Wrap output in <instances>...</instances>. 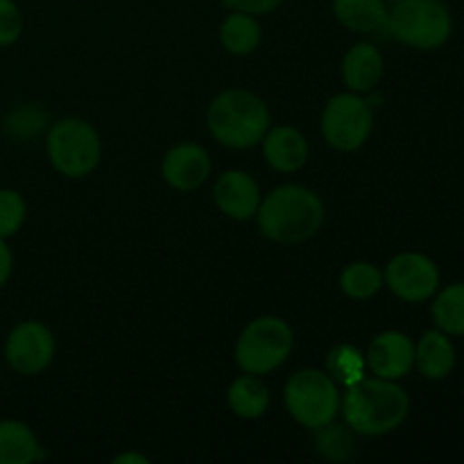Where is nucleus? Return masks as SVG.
Instances as JSON below:
<instances>
[{
  "label": "nucleus",
  "instance_id": "423d86ee",
  "mask_svg": "<svg viewBox=\"0 0 464 464\" xmlns=\"http://www.w3.org/2000/svg\"><path fill=\"white\" fill-rule=\"evenodd\" d=\"M295 335L285 320L263 315L249 322L236 343V362L245 374L266 376L279 370L293 352Z\"/></svg>",
  "mask_w": 464,
  "mask_h": 464
},
{
  "label": "nucleus",
  "instance_id": "6e6552de",
  "mask_svg": "<svg viewBox=\"0 0 464 464\" xmlns=\"http://www.w3.org/2000/svg\"><path fill=\"white\" fill-rule=\"evenodd\" d=\"M322 136L338 152H353L362 148L374 130L372 104L361 93L334 95L322 111Z\"/></svg>",
  "mask_w": 464,
  "mask_h": 464
},
{
  "label": "nucleus",
  "instance_id": "4468645a",
  "mask_svg": "<svg viewBox=\"0 0 464 464\" xmlns=\"http://www.w3.org/2000/svg\"><path fill=\"white\" fill-rule=\"evenodd\" d=\"M458 365L456 343L449 334L429 329L415 343V367L429 381H444L453 374Z\"/></svg>",
  "mask_w": 464,
  "mask_h": 464
},
{
  "label": "nucleus",
  "instance_id": "a211bd4d",
  "mask_svg": "<svg viewBox=\"0 0 464 464\" xmlns=\"http://www.w3.org/2000/svg\"><path fill=\"white\" fill-rule=\"evenodd\" d=\"M44 458V449L30 426L16 420L0 421V464H30Z\"/></svg>",
  "mask_w": 464,
  "mask_h": 464
},
{
  "label": "nucleus",
  "instance_id": "412c9836",
  "mask_svg": "<svg viewBox=\"0 0 464 464\" xmlns=\"http://www.w3.org/2000/svg\"><path fill=\"white\" fill-rule=\"evenodd\" d=\"M220 44L231 54H252L261 45V25L256 16L231 12L220 25Z\"/></svg>",
  "mask_w": 464,
  "mask_h": 464
},
{
  "label": "nucleus",
  "instance_id": "9d476101",
  "mask_svg": "<svg viewBox=\"0 0 464 464\" xmlns=\"http://www.w3.org/2000/svg\"><path fill=\"white\" fill-rule=\"evenodd\" d=\"M54 335L44 322L25 320L9 331L5 340V361L16 374L36 376L54 358Z\"/></svg>",
  "mask_w": 464,
  "mask_h": 464
},
{
  "label": "nucleus",
  "instance_id": "393cba45",
  "mask_svg": "<svg viewBox=\"0 0 464 464\" xmlns=\"http://www.w3.org/2000/svg\"><path fill=\"white\" fill-rule=\"evenodd\" d=\"M27 216L23 195L14 188H0V238H12L21 231Z\"/></svg>",
  "mask_w": 464,
  "mask_h": 464
},
{
  "label": "nucleus",
  "instance_id": "aec40b11",
  "mask_svg": "<svg viewBox=\"0 0 464 464\" xmlns=\"http://www.w3.org/2000/svg\"><path fill=\"white\" fill-rule=\"evenodd\" d=\"M430 302L433 324L451 338H464V281L440 285Z\"/></svg>",
  "mask_w": 464,
  "mask_h": 464
},
{
  "label": "nucleus",
  "instance_id": "f8f14e48",
  "mask_svg": "<svg viewBox=\"0 0 464 464\" xmlns=\"http://www.w3.org/2000/svg\"><path fill=\"white\" fill-rule=\"evenodd\" d=\"M211 157L198 143H179L166 152L161 161V175L170 188L190 193L207 184L211 177Z\"/></svg>",
  "mask_w": 464,
  "mask_h": 464
},
{
  "label": "nucleus",
  "instance_id": "c756f323",
  "mask_svg": "<svg viewBox=\"0 0 464 464\" xmlns=\"http://www.w3.org/2000/svg\"><path fill=\"white\" fill-rule=\"evenodd\" d=\"M385 3H392L394 5V3H399V0H385Z\"/></svg>",
  "mask_w": 464,
  "mask_h": 464
},
{
  "label": "nucleus",
  "instance_id": "f257e3e1",
  "mask_svg": "<svg viewBox=\"0 0 464 464\" xmlns=\"http://www.w3.org/2000/svg\"><path fill=\"white\" fill-rule=\"evenodd\" d=\"M344 424L365 438L394 433L411 415V397L399 381L362 376L349 385L340 401Z\"/></svg>",
  "mask_w": 464,
  "mask_h": 464
},
{
  "label": "nucleus",
  "instance_id": "6ab92c4d",
  "mask_svg": "<svg viewBox=\"0 0 464 464\" xmlns=\"http://www.w3.org/2000/svg\"><path fill=\"white\" fill-rule=\"evenodd\" d=\"M227 403L240 420H258L266 415L270 406V390L263 383L261 376L243 374L227 390Z\"/></svg>",
  "mask_w": 464,
  "mask_h": 464
},
{
  "label": "nucleus",
  "instance_id": "c85d7f7f",
  "mask_svg": "<svg viewBox=\"0 0 464 464\" xmlns=\"http://www.w3.org/2000/svg\"><path fill=\"white\" fill-rule=\"evenodd\" d=\"M116 464H148L150 460L140 453H122V456H116Z\"/></svg>",
  "mask_w": 464,
  "mask_h": 464
},
{
  "label": "nucleus",
  "instance_id": "f03ea898",
  "mask_svg": "<svg viewBox=\"0 0 464 464\" xmlns=\"http://www.w3.org/2000/svg\"><path fill=\"white\" fill-rule=\"evenodd\" d=\"M324 216L320 195L299 184H284L267 193L256 211L261 234L279 245H297L313 238L322 229Z\"/></svg>",
  "mask_w": 464,
  "mask_h": 464
},
{
  "label": "nucleus",
  "instance_id": "bb28decb",
  "mask_svg": "<svg viewBox=\"0 0 464 464\" xmlns=\"http://www.w3.org/2000/svg\"><path fill=\"white\" fill-rule=\"evenodd\" d=\"M227 7H231L234 12H245L252 14V16H263V14L275 12L276 7H281L284 0H225Z\"/></svg>",
  "mask_w": 464,
  "mask_h": 464
},
{
  "label": "nucleus",
  "instance_id": "0eeeda50",
  "mask_svg": "<svg viewBox=\"0 0 464 464\" xmlns=\"http://www.w3.org/2000/svg\"><path fill=\"white\" fill-rule=\"evenodd\" d=\"M284 401L297 424L317 430L335 421L343 397L329 372L308 367L290 376L284 388Z\"/></svg>",
  "mask_w": 464,
  "mask_h": 464
},
{
  "label": "nucleus",
  "instance_id": "b1692460",
  "mask_svg": "<svg viewBox=\"0 0 464 464\" xmlns=\"http://www.w3.org/2000/svg\"><path fill=\"white\" fill-rule=\"evenodd\" d=\"M326 367H329V374L335 383L349 388L358 379H362V372H365L367 365L365 356L358 349L349 347V344H340V347L331 349Z\"/></svg>",
  "mask_w": 464,
  "mask_h": 464
},
{
  "label": "nucleus",
  "instance_id": "7ed1b4c3",
  "mask_svg": "<svg viewBox=\"0 0 464 464\" xmlns=\"http://www.w3.org/2000/svg\"><path fill=\"white\" fill-rule=\"evenodd\" d=\"M207 125L220 145L247 150L261 143L270 130V109L247 89L222 91L208 104Z\"/></svg>",
  "mask_w": 464,
  "mask_h": 464
},
{
  "label": "nucleus",
  "instance_id": "cd10ccee",
  "mask_svg": "<svg viewBox=\"0 0 464 464\" xmlns=\"http://www.w3.org/2000/svg\"><path fill=\"white\" fill-rule=\"evenodd\" d=\"M14 270V254L9 249V245L5 243V238H0V288L9 281Z\"/></svg>",
  "mask_w": 464,
  "mask_h": 464
},
{
  "label": "nucleus",
  "instance_id": "9b49d317",
  "mask_svg": "<svg viewBox=\"0 0 464 464\" xmlns=\"http://www.w3.org/2000/svg\"><path fill=\"white\" fill-rule=\"evenodd\" d=\"M365 365L381 379H406L415 367V343L401 331H383L370 343Z\"/></svg>",
  "mask_w": 464,
  "mask_h": 464
},
{
  "label": "nucleus",
  "instance_id": "f3484780",
  "mask_svg": "<svg viewBox=\"0 0 464 464\" xmlns=\"http://www.w3.org/2000/svg\"><path fill=\"white\" fill-rule=\"evenodd\" d=\"M334 16L347 30L376 34L388 30L390 9L385 0H334Z\"/></svg>",
  "mask_w": 464,
  "mask_h": 464
},
{
  "label": "nucleus",
  "instance_id": "a878e982",
  "mask_svg": "<svg viewBox=\"0 0 464 464\" xmlns=\"http://www.w3.org/2000/svg\"><path fill=\"white\" fill-rule=\"evenodd\" d=\"M23 34L21 9L14 0H0V45H12Z\"/></svg>",
  "mask_w": 464,
  "mask_h": 464
},
{
  "label": "nucleus",
  "instance_id": "20e7f679",
  "mask_svg": "<svg viewBox=\"0 0 464 464\" xmlns=\"http://www.w3.org/2000/svg\"><path fill=\"white\" fill-rule=\"evenodd\" d=\"M388 32L415 50H438L451 39L453 16L444 0H399L388 16Z\"/></svg>",
  "mask_w": 464,
  "mask_h": 464
},
{
  "label": "nucleus",
  "instance_id": "1a4fd4ad",
  "mask_svg": "<svg viewBox=\"0 0 464 464\" xmlns=\"http://www.w3.org/2000/svg\"><path fill=\"white\" fill-rule=\"evenodd\" d=\"M383 284L401 302L424 304L430 302L442 285V272L438 263L426 254L401 252L390 258L385 266Z\"/></svg>",
  "mask_w": 464,
  "mask_h": 464
},
{
  "label": "nucleus",
  "instance_id": "ddd939ff",
  "mask_svg": "<svg viewBox=\"0 0 464 464\" xmlns=\"http://www.w3.org/2000/svg\"><path fill=\"white\" fill-rule=\"evenodd\" d=\"M213 202L231 220H249L261 207V190L247 172L227 170L216 179Z\"/></svg>",
  "mask_w": 464,
  "mask_h": 464
},
{
  "label": "nucleus",
  "instance_id": "2eb2a0df",
  "mask_svg": "<svg viewBox=\"0 0 464 464\" xmlns=\"http://www.w3.org/2000/svg\"><path fill=\"white\" fill-rule=\"evenodd\" d=\"M263 157L279 172H297L308 161V140L295 127L281 125L263 136Z\"/></svg>",
  "mask_w": 464,
  "mask_h": 464
},
{
  "label": "nucleus",
  "instance_id": "4be33fe9",
  "mask_svg": "<svg viewBox=\"0 0 464 464\" xmlns=\"http://www.w3.org/2000/svg\"><path fill=\"white\" fill-rule=\"evenodd\" d=\"M383 285V272L370 261H353L340 272V290L358 302L379 295Z\"/></svg>",
  "mask_w": 464,
  "mask_h": 464
},
{
  "label": "nucleus",
  "instance_id": "39448f33",
  "mask_svg": "<svg viewBox=\"0 0 464 464\" xmlns=\"http://www.w3.org/2000/svg\"><path fill=\"white\" fill-rule=\"evenodd\" d=\"M45 150L54 170L71 179L91 175L102 159V139L84 118H62L50 127Z\"/></svg>",
  "mask_w": 464,
  "mask_h": 464
},
{
  "label": "nucleus",
  "instance_id": "5701e85b",
  "mask_svg": "<svg viewBox=\"0 0 464 464\" xmlns=\"http://www.w3.org/2000/svg\"><path fill=\"white\" fill-rule=\"evenodd\" d=\"M315 451L317 456H322L324 460H335L343 462L349 460L353 453V430L347 424H326L322 429H317L315 438Z\"/></svg>",
  "mask_w": 464,
  "mask_h": 464
},
{
  "label": "nucleus",
  "instance_id": "dca6fc26",
  "mask_svg": "<svg viewBox=\"0 0 464 464\" xmlns=\"http://www.w3.org/2000/svg\"><path fill=\"white\" fill-rule=\"evenodd\" d=\"M385 71L383 54L372 44H356L343 59V80L353 93H367L381 82Z\"/></svg>",
  "mask_w": 464,
  "mask_h": 464
}]
</instances>
